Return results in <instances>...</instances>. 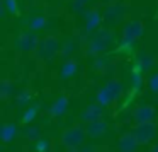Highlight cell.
I'll use <instances>...</instances> for the list:
<instances>
[{
    "label": "cell",
    "mask_w": 158,
    "mask_h": 152,
    "mask_svg": "<svg viewBox=\"0 0 158 152\" xmlns=\"http://www.w3.org/2000/svg\"><path fill=\"white\" fill-rule=\"evenodd\" d=\"M85 130L82 127H72L61 135V144L65 145L68 150L72 149H78L80 145H83L85 142Z\"/></svg>",
    "instance_id": "6da1fadb"
},
{
    "label": "cell",
    "mask_w": 158,
    "mask_h": 152,
    "mask_svg": "<svg viewBox=\"0 0 158 152\" xmlns=\"http://www.w3.org/2000/svg\"><path fill=\"white\" fill-rule=\"evenodd\" d=\"M121 92H123V84H121L119 80H110L106 87H102V89L97 92V101H99L100 106H107V104L112 103Z\"/></svg>",
    "instance_id": "7a4b0ae2"
},
{
    "label": "cell",
    "mask_w": 158,
    "mask_h": 152,
    "mask_svg": "<svg viewBox=\"0 0 158 152\" xmlns=\"http://www.w3.org/2000/svg\"><path fill=\"white\" fill-rule=\"evenodd\" d=\"M133 135L136 137V140H138L139 145H146V144H150V142L155 138V135H156V125L155 123L136 125L134 130H133Z\"/></svg>",
    "instance_id": "3957f363"
},
{
    "label": "cell",
    "mask_w": 158,
    "mask_h": 152,
    "mask_svg": "<svg viewBox=\"0 0 158 152\" xmlns=\"http://www.w3.org/2000/svg\"><path fill=\"white\" fill-rule=\"evenodd\" d=\"M141 33H143V22L141 21H131L129 24H126L123 33L124 43H133L136 38H139Z\"/></svg>",
    "instance_id": "277c9868"
},
{
    "label": "cell",
    "mask_w": 158,
    "mask_h": 152,
    "mask_svg": "<svg viewBox=\"0 0 158 152\" xmlns=\"http://www.w3.org/2000/svg\"><path fill=\"white\" fill-rule=\"evenodd\" d=\"M134 123L141 125V123H153L155 118V108L153 106H139L134 111Z\"/></svg>",
    "instance_id": "5b68a950"
},
{
    "label": "cell",
    "mask_w": 158,
    "mask_h": 152,
    "mask_svg": "<svg viewBox=\"0 0 158 152\" xmlns=\"http://www.w3.org/2000/svg\"><path fill=\"white\" fill-rule=\"evenodd\" d=\"M138 145H139V144H138L136 137L133 135V132L124 133L123 137L119 138V142H117V147H119L121 152H136Z\"/></svg>",
    "instance_id": "8992f818"
},
{
    "label": "cell",
    "mask_w": 158,
    "mask_h": 152,
    "mask_svg": "<svg viewBox=\"0 0 158 152\" xmlns=\"http://www.w3.org/2000/svg\"><path fill=\"white\" fill-rule=\"evenodd\" d=\"M58 50V41H56L55 38H46L41 41V45H39V55L43 56V58H49V56L55 55V51Z\"/></svg>",
    "instance_id": "52a82bcc"
},
{
    "label": "cell",
    "mask_w": 158,
    "mask_h": 152,
    "mask_svg": "<svg viewBox=\"0 0 158 152\" xmlns=\"http://www.w3.org/2000/svg\"><path fill=\"white\" fill-rule=\"evenodd\" d=\"M36 45H38V39L32 33H22L17 39V46L21 50H32Z\"/></svg>",
    "instance_id": "ba28073f"
},
{
    "label": "cell",
    "mask_w": 158,
    "mask_h": 152,
    "mask_svg": "<svg viewBox=\"0 0 158 152\" xmlns=\"http://www.w3.org/2000/svg\"><path fill=\"white\" fill-rule=\"evenodd\" d=\"M100 114H102L100 106L90 104V106H87L85 111L82 113V118L87 121V123H94V121H99V120H100Z\"/></svg>",
    "instance_id": "9c48e42d"
},
{
    "label": "cell",
    "mask_w": 158,
    "mask_h": 152,
    "mask_svg": "<svg viewBox=\"0 0 158 152\" xmlns=\"http://www.w3.org/2000/svg\"><path fill=\"white\" fill-rule=\"evenodd\" d=\"M106 130H107V123L106 121H102V120H99V121H94V123H89L87 125V133L90 135V137H102L104 133H106Z\"/></svg>",
    "instance_id": "30bf717a"
},
{
    "label": "cell",
    "mask_w": 158,
    "mask_h": 152,
    "mask_svg": "<svg viewBox=\"0 0 158 152\" xmlns=\"http://www.w3.org/2000/svg\"><path fill=\"white\" fill-rule=\"evenodd\" d=\"M110 39H112V36H110L107 31H100L99 34L95 36V39H94V43H92L94 46L97 45L95 51H100V50H104V48H106V46L110 43Z\"/></svg>",
    "instance_id": "8fae6325"
},
{
    "label": "cell",
    "mask_w": 158,
    "mask_h": 152,
    "mask_svg": "<svg viewBox=\"0 0 158 152\" xmlns=\"http://www.w3.org/2000/svg\"><path fill=\"white\" fill-rule=\"evenodd\" d=\"M66 106H68V99H66L65 96H61L58 101H55V104L51 106V111H49V113H51L53 116H61V114L65 113Z\"/></svg>",
    "instance_id": "7c38bea8"
},
{
    "label": "cell",
    "mask_w": 158,
    "mask_h": 152,
    "mask_svg": "<svg viewBox=\"0 0 158 152\" xmlns=\"http://www.w3.org/2000/svg\"><path fill=\"white\" fill-rule=\"evenodd\" d=\"M15 133H17L15 125H5V127L2 128V140H4V142H10L12 138L15 137Z\"/></svg>",
    "instance_id": "4fadbf2b"
},
{
    "label": "cell",
    "mask_w": 158,
    "mask_h": 152,
    "mask_svg": "<svg viewBox=\"0 0 158 152\" xmlns=\"http://www.w3.org/2000/svg\"><path fill=\"white\" fill-rule=\"evenodd\" d=\"M75 72H77V63L73 62V60H68V62L63 65V69H61L63 77H72Z\"/></svg>",
    "instance_id": "5bb4252c"
},
{
    "label": "cell",
    "mask_w": 158,
    "mask_h": 152,
    "mask_svg": "<svg viewBox=\"0 0 158 152\" xmlns=\"http://www.w3.org/2000/svg\"><path fill=\"white\" fill-rule=\"evenodd\" d=\"M138 65H139L143 70L150 69V67L153 65V56H151V55H141L139 60H138Z\"/></svg>",
    "instance_id": "9a60e30c"
},
{
    "label": "cell",
    "mask_w": 158,
    "mask_h": 152,
    "mask_svg": "<svg viewBox=\"0 0 158 152\" xmlns=\"http://www.w3.org/2000/svg\"><path fill=\"white\" fill-rule=\"evenodd\" d=\"M36 149H38L39 152H46L49 149V140H46V138H39L38 144H36Z\"/></svg>",
    "instance_id": "2e32d148"
},
{
    "label": "cell",
    "mask_w": 158,
    "mask_h": 152,
    "mask_svg": "<svg viewBox=\"0 0 158 152\" xmlns=\"http://www.w3.org/2000/svg\"><path fill=\"white\" fill-rule=\"evenodd\" d=\"M148 84H150V89L155 91V92H158V74H155V75H151V79L148 80Z\"/></svg>",
    "instance_id": "e0dca14e"
},
{
    "label": "cell",
    "mask_w": 158,
    "mask_h": 152,
    "mask_svg": "<svg viewBox=\"0 0 158 152\" xmlns=\"http://www.w3.org/2000/svg\"><path fill=\"white\" fill-rule=\"evenodd\" d=\"M94 22H99V14H95V12H92L90 14V17H89V22H87V28L89 29H94Z\"/></svg>",
    "instance_id": "ac0fdd59"
},
{
    "label": "cell",
    "mask_w": 158,
    "mask_h": 152,
    "mask_svg": "<svg viewBox=\"0 0 158 152\" xmlns=\"http://www.w3.org/2000/svg\"><path fill=\"white\" fill-rule=\"evenodd\" d=\"M5 7L10 12H17V2L15 0H5Z\"/></svg>",
    "instance_id": "d6986e66"
},
{
    "label": "cell",
    "mask_w": 158,
    "mask_h": 152,
    "mask_svg": "<svg viewBox=\"0 0 158 152\" xmlns=\"http://www.w3.org/2000/svg\"><path fill=\"white\" fill-rule=\"evenodd\" d=\"M26 135H27L29 138H36V137H38V128H36V127L26 128Z\"/></svg>",
    "instance_id": "ffe728a7"
},
{
    "label": "cell",
    "mask_w": 158,
    "mask_h": 152,
    "mask_svg": "<svg viewBox=\"0 0 158 152\" xmlns=\"http://www.w3.org/2000/svg\"><path fill=\"white\" fill-rule=\"evenodd\" d=\"M46 24V21L43 17H36V21H32V29H39Z\"/></svg>",
    "instance_id": "44dd1931"
},
{
    "label": "cell",
    "mask_w": 158,
    "mask_h": 152,
    "mask_svg": "<svg viewBox=\"0 0 158 152\" xmlns=\"http://www.w3.org/2000/svg\"><path fill=\"white\" fill-rule=\"evenodd\" d=\"M34 108H32V110H29L27 113H26V116H24V123H27V121H31L32 118H34Z\"/></svg>",
    "instance_id": "7402d4cb"
},
{
    "label": "cell",
    "mask_w": 158,
    "mask_h": 152,
    "mask_svg": "<svg viewBox=\"0 0 158 152\" xmlns=\"http://www.w3.org/2000/svg\"><path fill=\"white\" fill-rule=\"evenodd\" d=\"M83 4H85V0H77L75 2V11H80V5L83 7Z\"/></svg>",
    "instance_id": "603a6c76"
},
{
    "label": "cell",
    "mask_w": 158,
    "mask_h": 152,
    "mask_svg": "<svg viewBox=\"0 0 158 152\" xmlns=\"http://www.w3.org/2000/svg\"><path fill=\"white\" fill-rule=\"evenodd\" d=\"M150 152H158V144H155L153 147H151V150Z\"/></svg>",
    "instance_id": "cb8c5ba5"
},
{
    "label": "cell",
    "mask_w": 158,
    "mask_h": 152,
    "mask_svg": "<svg viewBox=\"0 0 158 152\" xmlns=\"http://www.w3.org/2000/svg\"><path fill=\"white\" fill-rule=\"evenodd\" d=\"M68 152H78V150H77V149H72V150H68Z\"/></svg>",
    "instance_id": "d4e9b609"
}]
</instances>
